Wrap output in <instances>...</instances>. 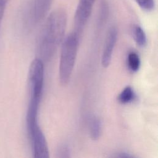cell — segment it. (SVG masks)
Instances as JSON below:
<instances>
[{"mask_svg":"<svg viewBox=\"0 0 158 158\" xmlns=\"http://www.w3.org/2000/svg\"><path fill=\"white\" fill-rule=\"evenodd\" d=\"M109 14V5L107 0H101L98 13V27H101L106 23Z\"/></svg>","mask_w":158,"mask_h":158,"instance_id":"9","label":"cell"},{"mask_svg":"<svg viewBox=\"0 0 158 158\" xmlns=\"http://www.w3.org/2000/svg\"><path fill=\"white\" fill-rule=\"evenodd\" d=\"M57 157L64 158L70 157V149L67 144H61L57 149Z\"/></svg>","mask_w":158,"mask_h":158,"instance_id":"14","label":"cell"},{"mask_svg":"<svg viewBox=\"0 0 158 158\" xmlns=\"http://www.w3.org/2000/svg\"><path fill=\"white\" fill-rule=\"evenodd\" d=\"M135 1L144 10L151 11L155 8L154 0H135Z\"/></svg>","mask_w":158,"mask_h":158,"instance_id":"13","label":"cell"},{"mask_svg":"<svg viewBox=\"0 0 158 158\" xmlns=\"http://www.w3.org/2000/svg\"><path fill=\"white\" fill-rule=\"evenodd\" d=\"M118 37V30L115 26H112L108 30L101 56V64L107 68L110 64L113 51Z\"/></svg>","mask_w":158,"mask_h":158,"instance_id":"7","label":"cell"},{"mask_svg":"<svg viewBox=\"0 0 158 158\" xmlns=\"http://www.w3.org/2000/svg\"><path fill=\"white\" fill-rule=\"evenodd\" d=\"M80 36L75 32L67 35L61 43L59 65V78L61 85H67L71 78L75 65Z\"/></svg>","mask_w":158,"mask_h":158,"instance_id":"2","label":"cell"},{"mask_svg":"<svg viewBox=\"0 0 158 158\" xmlns=\"http://www.w3.org/2000/svg\"><path fill=\"white\" fill-rule=\"evenodd\" d=\"M127 64L128 68L132 72H137L141 65V60L138 54L134 52H130L127 58Z\"/></svg>","mask_w":158,"mask_h":158,"instance_id":"12","label":"cell"},{"mask_svg":"<svg viewBox=\"0 0 158 158\" xmlns=\"http://www.w3.org/2000/svg\"><path fill=\"white\" fill-rule=\"evenodd\" d=\"M52 1L53 0H30L25 12L27 25L32 27L43 20L49 11Z\"/></svg>","mask_w":158,"mask_h":158,"instance_id":"4","label":"cell"},{"mask_svg":"<svg viewBox=\"0 0 158 158\" xmlns=\"http://www.w3.org/2000/svg\"><path fill=\"white\" fill-rule=\"evenodd\" d=\"M135 98V93L130 86L124 88L118 96V101L120 103L126 104L132 102Z\"/></svg>","mask_w":158,"mask_h":158,"instance_id":"11","label":"cell"},{"mask_svg":"<svg viewBox=\"0 0 158 158\" xmlns=\"http://www.w3.org/2000/svg\"><path fill=\"white\" fill-rule=\"evenodd\" d=\"M67 15L64 9H57L47 17L40 40L42 60H49L64 39Z\"/></svg>","mask_w":158,"mask_h":158,"instance_id":"1","label":"cell"},{"mask_svg":"<svg viewBox=\"0 0 158 158\" xmlns=\"http://www.w3.org/2000/svg\"><path fill=\"white\" fill-rule=\"evenodd\" d=\"M8 1L9 0H0V27Z\"/></svg>","mask_w":158,"mask_h":158,"instance_id":"15","label":"cell"},{"mask_svg":"<svg viewBox=\"0 0 158 158\" xmlns=\"http://www.w3.org/2000/svg\"><path fill=\"white\" fill-rule=\"evenodd\" d=\"M132 33L133 38L139 47H144L147 44L146 35L141 27L136 25L133 27Z\"/></svg>","mask_w":158,"mask_h":158,"instance_id":"10","label":"cell"},{"mask_svg":"<svg viewBox=\"0 0 158 158\" xmlns=\"http://www.w3.org/2000/svg\"><path fill=\"white\" fill-rule=\"evenodd\" d=\"M34 157L48 158L49 151L46 138L38 124L27 130Z\"/></svg>","mask_w":158,"mask_h":158,"instance_id":"5","label":"cell"},{"mask_svg":"<svg viewBox=\"0 0 158 158\" xmlns=\"http://www.w3.org/2000/svg\"><path fill=\"white\" fill-rule=\"evenodd\" d=\"M117 157H121V158H131L133 157L134 156L131 155L130 153H128L126 152H120L117 156H116Z\"/></svg>","mask_w":158,"mask_h":158,"instance_id":"16","label":"cell"},{"mask_svg":"<svg viewBox=\"0 0 158 158\" xmlns=\"http://www.w3.org/2000/svg\"><path fill=\"white\" fill-rule=\"evenodd\" d=\"M96 0H79L74 16L75 32L79 36L89 19Z\"/></svg>","mask_w":158,"mask_h":158,"instance_id":"6","label":"cell"},{"mask_svg":"<svg viewBox=\"0 0 158 158\" xmlns=\"http://www.w3.org/2000/svg\"><path fill=\"white\" fill-rule=\"evenodd\" d=\"M44 69L43 61L35 58L31 62L28 75L30 99L41 101L44 85Z\"/></svg>","mask_w":158,"mask_h":158,"instance_id":"3","label":"cell"},{"mask_svg":"<svg viewBox=\"0 0 158 158\" xmlns=\"http://www.w3.org/2000/svg\"><path fill=\"white\" fill-rule=\"evenodd\" d=\"M88 130L91 138L98 140L102 133V122L96 115H91L88 118Z\"/></svg>","mask_w":158,"mask_h":158,"instance_id":"8","label":"cell"}]
</instances>
